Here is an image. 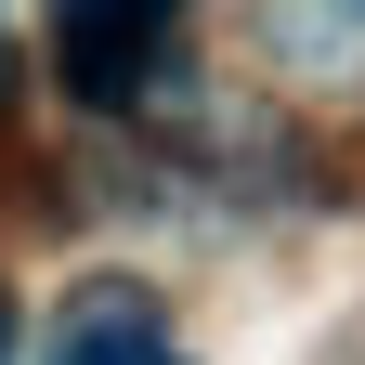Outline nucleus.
Listing matches in <instances>:
<instances>
[{"mask_svg": "<svg viewBox=\"0 0 365 365\" xmlns=\"http://www.w3.org/2000/svg\"><path fill=\"white\" fill-rule=\"evenodd\" d=\"M53 53H66V78L91 91V105H130V91H144V66L170 53V14H157V0H118V14H66V39H53Z\"/></svg>", "mask_w": 365, "mask_h": 365, "instance_id": "obj_1", "label": "nucleus"}, {"mask_svg": "<svg viewBox=\"0 0 365 365\" xmlns=\"http://www.w3.org/2000/svg\"><path fill=\"white\" fill-rule=\"evenodd\" d=\"M53 365H182V352L157 339V313H144V287H91V300L66 313V339H53Z\"/></svg>", "mask_w": 365, "mask_h": 365, "instance_id": "obj_2", "label": "nucleus"}]
</instances>
